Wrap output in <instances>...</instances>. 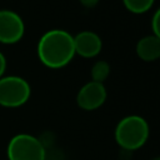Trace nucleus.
Segmentation results:
<instances>
[{"instance_id": "obj_2", "label": "nucleus", "mask_w": 160, "mask_h": 160, "mask_svg": "<svg viewBox=\"0 0 160 160\" xmlns=\"http://www.w3.org/2000/svg\"><path fill=\"white\" fill-rule=\"evenodd\" d=\"M150 136V126L145 118L131 114L119 120L114 138L121 150L132 152L142 148Z\"/></svg>"}, {"instance_id": "obj_6", "label": "nucleus", "mask_w": 160, "mask_h": 160, "mask_svg": "<svg viewBox=\"0 0 160 160\" xmlns=\"http://www.w3.org/2000/svg\"><path fill=\"white\" fill-rule=\"evenodd\" d=\"M108 98V90L104 84L89 81L84 84L76 94V105L85 111H94L101 108Z\"/></svg>"}, {"instance_id": "obj_15", "label": "nucleus", "mask_w": 160, "mask_h": 160, "mask_svg": "<svg viewBox=\"0 0 160 160\" xmlns=\"http://www.w3.org/2000/svg\"><path fill=\"white\" fill-rule=\"evenodd\" d=\"M46 160H54V159H46Z\"/></svg>"}, {"instance_id": "obj_9", "label": "nucleus", "mask_w": 160, "mask_h": 160, "mask_svg": "<svg viewBox=\"0 0 160 160\" xmlns=\"http://www.w3.org/2000/svg\"><path fill=\"white\" fill-rule=\"evenodd\" d=\"M110 71H111V68L106 60H98L96 62H94V65L91 66V70H90L91 81L104 84V81L109 78Z\"/></svg>"}, {"instance_id": "obj_3", "label": "nucleus", "mask_w": 160, "mask_h": 160, "mask_svg": "<svg viewBox=\"0 0 160 160\" xmlns=\"http://www.w3.org/2000/svg\"><path fill=\"white\" fill-rule=\"evenodd\" d=\"M6 155V160H46V148L35 135L20 132L10 139Z\"/></svg>"}, {"instance_id": "obj_11", "label": "nucleus", "mask_w": 160, "mask_h": 160, "mask_svg": "<svg viewBox=\"0 0 160 160\" xmlns=\"http://www.w3.org/2000/svg\"><path fill=\"white\" fill-rule=\"evenodd\" d=\"M151 30H152V35L160 39V8L154 12L151 18Z\"/></svg>"}, {"instance_id": "obj_5", "label": "nucleus", "mask_w": 160, "mask_h": 160, "mask_svg": "<svg viewBox=\"0 0 160 160\" xmlns=\"http://www.w3.org/2000/svg\"><path fill=\"white\" fill-rule=\"evenodd\" d=\"M25 35V22L22 18L9 9L0 10V44L12 45L19 42Z\"/></svg>"}, {"instance_id": "obj_12", "label": "nucleus", "mask_w": 160, "mask_h": 160, "mask_svg": "<svg viewBox=\"0 0 160 160\" xmlns=\"http://www.w3.org/2000/svg\"><path fill=\"white\" fill-rule=\"evenodd\" d=\"M6 65H8V62H6V58H5V55L0 51V79L5 75Z\"/></svg>"}, {"instance_id": "obj_4", "label": "nucleus", "mask_w": 160, "mask_h": 160, "mask_svg": "<svg viewBox=\"0 0 160 160\" xmlns=\"http://www.w3.org/2000/svg\"><path fill=\"white\" fill-rule=\"evenodd\" d=\"M31 96V86L19 75H4L0 79V106L16 109L25 105Z\"/></svg>"}, {"instance_id": "obj_1", "label": "nucleus", "mask_w": 160, "mask_h": 160, "mask_svg": "<svg viewBox=\"0 0 160 160\" xmlns=\"http://www.w3.org/2000/svg\"><path fill=\"white\" fill-rule=\"evenodd\" d=\"M40 62L49 69H62L71 62L75 54L74 35L62 29H51L44 32L36 45Z\"/></svg>"}, {"instance_id": "obj_7", "label": "nucleus", "mask_w": 160, "mask_h": 160, "mask_svg": "<svg viewBox=\"0 0 160 160\" xmlns=\"http://www.w3.org/2000/svg\"><path fill=\"white\" fill-rule=\"evenodd\" d=\"M75 54L84 59L96 58L102 50V40L100 35L91 30H84L74 35Z\"/></svg>"}, {"instance_id": "obj_10", "label": "nucleus", "mask_w": 160, "mask_h": 160, "mask_svg": "<svg viewBox=\"0 0 160 160\" xmlns=\"http://www.w3.org/2000/svg\"><path fill=\"white\" fill-rule=\"evenodd\" d=\"M154 2L155 0H122L125 9L131 14H136V15L148 12L152 8Z\"/></svg>"}, {"instance_id": "obj_14", "label": "nucleus", "mask_w": 160, "mask_h": 160, "mask_svg": "<svg viewBox=\"0 0 160 160\" xmlns=\"http://www.w3.org/2000/svg\"><path fill=\"white\" fill-rule=\"evenodd\" d=\"M150 160H160V155H159V156H155V158H152V159H150Z\"/></svg>"}, {"instance_id": "obj_13", "label": "nucleus", "mask_w": 160, "mask_h": 160, "mask_svg": "<svg viewBox=\"0 0 160 160\" xmlns=\"http://www.w3.org/2000/svg\"><path fill=\"white\" fill-rule=\"evenodd\" d=\"M99 1H100V0H79V2H80L84 8H86V9H92V8H95V6L99 4Z\"/></svg>"}, {"instance_id": "obj_8", "label": "nucleus", "mask_w": 160, "mask_h": 160, "mask_svg": "<svg viewBox=\"0 0 160 160\" xmlns=\"http://www.w3.org/2000/svg\"><path fill=\"white\" fill-rule=\"evenodd\" d=\"M135 52L142 61H156L160 59V39L152 34L140 38L135 45Z\"/></svg>"}]
</instances>
